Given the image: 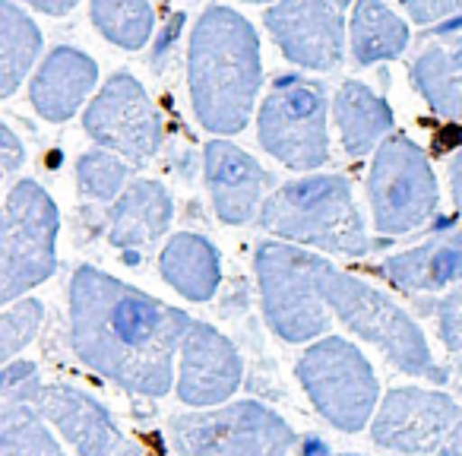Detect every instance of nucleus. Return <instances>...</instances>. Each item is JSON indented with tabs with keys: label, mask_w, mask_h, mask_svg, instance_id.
Here are the masks:
<instances>
[{
	"label": "nucleus",
	"mask_w": 462,
	"mask_h": 456,
	"mask_svg": "<svg viewBox=\"0 0 462 456\" xmlns=\"http://www.w3.org/2000/svg\"><path fill=\"white\" fill-rule=\"evenodd\" d=\"M58 206L39 181L26 178L10 191L4 203L0 232V302L10 304L29 289L51 279L58 270Z\"/></svg>",
	"instance_id": "obj_6"
},
{
	"label": "nucleus",
	"mask_w": 462,
	"mask_h": 456,
	"mask_svg": "<svg viewBox=\"0 0 462 456\" xmlns=\"http://www.w3.org/2000/svg\"><path fill=\"white\" fill-rule=\"evenodd\" d=\"M402 7L409 10L411 23L418 26H434L440 20H453L462 14V0H402Z\"/></svg>",
	"instance_id": "obj_31"
},
{
	"label": "nucleus",
	"mask_w": 462,
	"mask_h": 456,
	"mask_svg": "<svg viewBox=\"0 0 462 456\" xmlns=\"http://www.w3.org/2000/svg\"><path fill=\"white\" fill-rule=\"evenodd\" d=\"M449 187H453V200L462 209V149L456 153V159L449 162Z\"/></svg>",
	"instance_id": "obj_34"
},
{
	"label": "nucleus",
	"mask_w": 462,
	"mask_h": 456,
	"mask_svg": "<svg viewBox=\"0 0 462 456\" xmlns=\"http://www.w3.org/2000/svg\"><path fill=\"white\" fill-rule=\"evenodd\" d=\"M447 51H449V58H453V64L462 70V35H456V39L449 42V48H447Z\"/></svg>",
	"instance_id": "obj_38"
},
{
	"label": "nucleus",
	"mask_w": 462,
	"mask_h": 456,
	"mask_svg": "<svg viewBox=\"0 0 462 456\" xmlns=\"http://www.w3.org/2000/svg\"><path fill=\"white\" fill-rule=\"evenodd\" d=\"M127 178H130L127 162L115 159V155L102 153V149H96V153H86V155H79V159H77L79 191H83L86 197H92V200H102V203H108V200L121 197Z\"/></svg>",
	"instance_id": "obj_27"
},
{
	"label": "nucleus",
	"mask_w": 462,
	"mask_h": 456,
	"mask_svg": "<svg viewBox=\"0 0 462 456\" xmlns=\"http://www.w3.org/2000/svg\"><path fill=\"white\" fill-rule=\"evenodd\" d=\"M168 431L180 456H289L298 443L289 422L254 399L187 412Z\"/></svg>",
	"instance_id": "obj_7"
},
{
	"label": "nucleus",
	"mask_w": 462,
	"mask_h": 456,
	"mask_svg": "<svg viewBox=\"0 0 462 456\" xmlns=\"http://www.w3.org/2000/svg\"><path fill=\"white\" fill-rule=\"evenodd\" d=\"M456 371H459V374H462V358H459V361H456Z\"/></svg>",
	"instance_id": "obj_40"
},
{
	"label": "nucleus",
	"mask_w": 462,
	"mask_h": 456,
	"mask_svg": "<svg viewBox=\"0 0 462 456\" xmlns=\"http://www.w3.org/2000/svg\"><path fill=\"white\" fill-rule=\"evenodd\" d=\"M260 146L291 172H314L329 159L327 89L317 79L282 77L273 83L257 117Z\"/></svg>",
	"instance_id": "obj_9"
},
{
	"label": "nucleus",
	"mask_w": 462,
	"mask_h": 456,
	"mask_svg": "<svg viewBox=\"0 0 462 456\" xmlns=\"http://www.w3.org/2000/svg\"><path fill=\"white\" fill-rule=\"evenodd\" d=\"M440 453L443 456H462V415L456 418L453 431H449V437H447V443H443Z\"/></svg>",
	"instance_id": "obj_36"
},
{
	"label": "nucleus",
	"mask_w": 462,
	"mask_h": 456,
	"mask_svg": "<svg viewBox=\"0 0 462 456\" xmlns=\"http://www.w3.org/2000/svg\"><path fill=\"white\" fill-rule=\"evenodd\" d=\"M32 403H4L0 409V456H64Z\"/></svg>",
	"instance_id": "obj_25"
},
{
	"label": "nucleus",
	"mask_w": 462,
	"mask_h": 456,
	"mask_svg": "<svg viewBox=\"0 0 462 456\" xmlns=\"http://www.w3.org/2000/svg\"><path fill=\"white\" fill-rule=\"evenodd\" d=\"M409 45V26L383 0H358L352 14V58L361 67L393 60Z\"/></svg>",
	"instance_id": "obj_22"
},
{
	"label": "nucleus",
	"mask_w": 462,
	"mask_h": 456,
	"mask_svg": "<svg viewBox=\"0 0 462 456\" xmlns=\"http://www.w3.org/2000/svg\"><path fill=\"white\" fill-rule=\"evenodd\" d=\"M115 456H143V453H140V450H136V447H134V443H124V447H121V450H117V453H115Z\"/></svg>",
	"instance_id": "obj_39"
},
{
	"label": "nucleus",
	"mask_w": 462,
	"mask_h": 456,
	"mask_svg": "<svg viewBox=\"0 0 462 456\" xmlns=\"http://www.w3.org/2000/svg\"><path fill=\"white\" fill-rule=\"evenodd\" d=\"M98 83V67L79 48H54L29 83V98L45 121H70Z\"/></svg>",
	"instance_id": "obj_17"
},
{
	"label": "nucleus",
	"mask_w": 462,
	"mask_h": 456,
	"mask_svg": "<svg viewBox=\"0 0 462 456\" xmlns=\"http://www.w3.org/2000/svg\"><path fill=\"white\" fill-rule=\"evenodd\" d=\"M367 197L374 222L383 235H409L421 228L440 203L428 153L405 134L386 136L367 174Z\"/></svg>",
	"instance_id": "obj_10"
},
{
	"label": "nucleus",
	"mask_w": 462,
	"mask_h": 456,
	"mask_svg": "<svg viewBox=\"0 0 462 456\" xmlns=\"http://www.w3.org/2000/svg\"><path fill=\"white\" fill-rule=\"evenodd\" d=\"M346 456H361V453H346Z\"/></svg>",
	"instance_id": "obj_42"
},
{
	"label": "nucleus",
	"mask_w": 462,
	"mask_h": 456,
	"mask_svg": "<svg viewBox=\"0 0 462 456\" xmlns=\"http://www.w3.org/2000/svg\"><path fill=\"white\" fill-rule=\"evenodd\" d=\"M459 418V405L447 393L421 386H396L383 396L371 418V441L383 450L405 456H428L443 450Z\"/></svg>",
	"instance_id": "obj_12"
},
{
	"label": "nucleus",
	"mask_w": 462,
	"mask_h": 456,
	"mask_svg": "<svg viewBox=\"0 0 462 456\" xmlns=\"http://www.w3.org/2000/svg\"><path fill=\"white\" fill-rule=\"evenodd\" d=\"M257 219L266 232L304 247L346 257H365L371 251L352 187L339 174L289 181L273 191V197L260 206Z\"/></svg>",
	"instance_id": "obj_3"
},
{
	"label": "nucleus",
	"mask_w": 462,
	"mask_h": 456,
	"mask_svg": "<svg viewBox=\"0 0 462 456\" xmlns=\"http://www.w3.org/2000/svg\"><path fill=\"white\" fill-rule=\"evenodd\" d=\"M352 0H279L263 23L291 64L329 73L346 54L342 10Z\"/></svg>",
	"instance_id": "obj_13"
},
{
	"label": "nucleus",
	"mask_w": 462,
	"mask_h": 456,
	"mask_svg": "<svg viewBox=\"0 0 462 456\" xmlns=\"http://www.w3.org/2000/svg\"><path fill=\"white\" fill-rule=\"evenodd\" d=\"M162 279L187 302H209L222 279L218 251L193 232H178L159 257Z\"/></svg>",
	"instance_id": "obj_21"
},
{
	"label": "nucleus",
	"mask_w": 462,
	"mask_h": 456,
	"mask_svg": "<svg viewBox=\"0 0 462 456\" xmlns=\"http://www.w3.org/2000/svg\"><path fill=\"white\" fill-rule=\"evenodd\" d=\"M32 405L77 447L79 456H115L127 443L108 409L83 390L64 384L42 386Z\"/></svg>",
	"instance_id": "obj_15"
},
{
	"label": "nucleus",
	"mask_w": 462,
	"mask_h": 456,
	"mask_svg": "<svg viewBox=\"0 0 462 456\" xmlns=\"http://www.w3.org/2000/svg\"><path fill=\"white\" fill-rule=\"evenodd\" d=\"M329 260L295 245L263 241L254 254L263 314L273 333L285 342H310L329 330L327 298L320 289L323 266Z\"/></svg>",
	"instance_id": "obj_5"
},
{
	"label": "nucleus",
	"mask_w": 462,
	"mask_h": 456,
	"mask_svg": "<svg viewBox=\"0 0 462 456\" xmlns=\"http://www.w3.org/2000/svg\"><path fill=\"white\" fill-rule=\"evenodd\" d=\"M174 206L159 181H134L108 212V241L121 251L152 247L168 232Z\"/></svg>",
	"instance_id": "obj_18"
},
{
	"label": "nucleus",
	"mask_w": 462,
	"mask_h": 456,
	"mask_svg": "<svg viewBox=\"0 0 462 456\" xmlns=\"http://www.w3.org/2000/svg\"><path fill=\"white\" fill-rule=\"evenodd\" d=\"M333 117L342 134V146L348 155H367L377 149V143L393 130V111L371 86L358 79H346L336 89Z\"/></svg>",
	"instance_id": "obj_20"
},
{
	"label": "nucleus",
	"mask_w": 462,
	"mask_h": 456,
	"mask_svg": "<svg viewBox=\"0 0 462 456\" xmlns=\"http://www.w3.org/2000/svg\"><path fill=\"white\" fill-rule=\"evenodd\" d=\"M320 289L327 298L329 311L346 323L348 330L367 340L371 346H377L399 371L411 374V377H428L443 384L447 371L434 365L430 349L424 333L415 327L409 314L399 308L396 302H390L386 295H380L377 289H371L361 279L339 273L333 264L323 266Z\"/></svg>",
	"instance_id": "obj_4"
},
{
	"label": "nucleus",
	"mask_w": 462,
	"mask_h": 456,
	"mask_svg": "<svg viewBox=\"0 0 462 456\" xmlns=\"http://www.w3.org/2000/svg\"><path fill=\"white\" fill-rule=\"evenodd\" d=\"M203 165L218 219L228 225L251 222L263 197V187L270 184V174L260 168V162L231 143L212 140L203 149Z\"/></svg>",
	"instance_id": "obj_16"
},
{
	"label": "nucleus",
	"mask_w": 462,
	"mask_h": 456,
	"mask_svg": "<svg viewBox=\"0 0 462 456\" xmlns=\"http://www.w3.org/2000/svg\"><path fill=\"white\" fill-rule=\"evenodd\" d=\"M247 4H266V0H247Z\"/></svg>",
	"instance_id": "obj_41"
},
{
	"label": "nucleus",
	"mask_w": 462,
	"mask_h": 456,
	"mask_svg": "<svg viewBox=\"0 0 462 456\" xmlns=\"http://www.w3.org/2000/svg\"><path fill=\"white\" fill-rule=\"evenodd\" d=\"M295 377L314 409L333 428L355 434L365 431L380 399V384L367 358L342 336H327L298 358Z\"/></svg>",
	"instance_id": "obj_8"
},
{
	"label": "nucleus",
	"mask_w": 462,
	"mask_h": 456,
	"mask_svg": "<svg viewBox=\"0 0 462 456\" xmlns=\"http://www.w3.org/2000/svg\"><path fill=\"white\" fill-rule=\"evenodd\" d=\"M437 314V333L449 352H462V283H456L453 292L434 304Z\"/></svg>",
	"instance_id": "obj_30"
},
{
	"label": "nucleus",
	"mask_w": 462,
	"mask_h": 456,
	"mask_svg": "<svg viewBox=\"0 0 462 456\" xmlns=\"http://www.w3.org/2000/svg\"><path fill=\"white\" fill-rule=\"evenodd\" d=\"M447 48H424L411 64V86L421 92L430 111L449 121L462 117V77Z\"/></svg>",
	"instance_id": "obj_24"
},
{
	"label": "nucleus",
	"mask_w": 462,
	"mask_h": 456,
	"mask_svg": "<svg viewBox=\"0 0 462 456\" xmlns=\"http://www.w3.org/2000/svg\"><path fill=\"white\" fill-rule=\"evenodd\" d=\"M383 276L405 295L440 292L462 283V232L440 235L421 247L396 254L383 264Z\"/></svg>",
	"instance_id": "obj_19"
},
{
	"label": "nucleus",
	"mask_w": 462,
	"mask_h": 456,
	"mask_svg": "<svg viewBox=\"0 0 462 456\" xmlns=\"http://www.w3.org/2000/svg\"><path fill=\"white\" fill-rule=\"evenodd\" d=\"M45 308L35 298H23V302H10L4 317H0V358L14 361L29 342L35 340L42 327Z\"/></svg>",
	"instance_id": "obj_28"
},
{
	"label": "nucleus",
	"mask_w": 462,
	"mask_h": 456,
	"mask_svg": "<svg viewBox=\"0 0 462 456\" xmlns=\"http://www.w3.org/2000/svg\"><path fill=\"white\" fill-rule=\"evenodd\" d=\"M187 77L199 124L212 134H241L263 86L260 39L251 23L228 7L206 10L190 35Z\"/></svg>",
	"instance_id": "obj_2"
},
{
	"label": "nucleus",
	"mask_w": 462,
	"mask_h": 456,
	"mask_svg": "<svg viewBox=\"0 0 462 456\" xmlns=\"http://www.w3.org/2000/svg\"><path fill=\"white\" fill-rule=\"evenodd\" d=\"M26 4L48 16H64V14H70V10H77L79 0H26Z\"/></svg>",
	"instance_id": "obj_33"
},
{
	"label": "nucleus",
	"mask_w": 462,
	"mask_h": 456,
	"mask_svg": "<svg viewBox=\"0 0 462 456\" xmlns=\"http://www.w3.org/2000/svg\"><path fill=\"white\" fill-rule=\"evenodd\" d=\"M42 51V33L14 0H0V96H14Z\"/></svg>",
	"instance_id": "obj_23"
},
{
	"label": "nucleus",
	"mask_w": 462,
	"mask_h": 456,
	"mask_svg": "<svg viewBox=\"0 0 462 456\" xmlns=\"http://www.w3.org/2000/svg\"><path fill=\"white\" fill-rule=\"evenodd\" d=\"M23 159H26V153H23V143L16 140V134L10 127H0V165H4V172L14 174L23 165Z\"/></svg>",
	"instance_id": "obj_32"
},
{
	"label": "nucleus",
	"mask_w": 462,
	"mask_h": 456,
	"mask_svg": "<svg viewBox=\"0 0 462 456\" xmlns=\"http://www.w3.org/2000/svg\"><path fill=\"white\" fill-rule=\"evenodd\" d=\"M39 393V368L32 361H7V368L0 374V396H4V403H35Z\"/></svg>",
	"instance_id": "obj_29"
},
{
	"label": "nucleus",
	"mask_w": 462,
	"mask_h": 456,
	"mask_svg": "<svg viewBox=\"0 0 462 456\" xmlns=\"http://www.w3.org/2000/svg\"><path fill=\"white\" fill-rule=\"evenodd\" d=\"M96 29L124 51H140L155 26L152 7L146 0H92Z\"/></svg>",
	"instance_id": "obj_26"
},
{
	"label": "nucleus",
	"mask_w": 462,
	"mask_h": 456,
	"mask_svg": "<svg viewBox=\"0 0 462 456\" xmlns=\"http://www.w3.org/2000/svg\"><path fill=\"white\" fill-rule=\"evenodd\" d=\"M241 355L228 336H222L209 323H190L180 342L178 368V399L184 405L209 409L228 403V396L241 386Z\"/></svg>",
	"instance_id": "obj_14"
},
{
	"label": "nucleus",
	"mask_w": 462,
	"mask_h": 456,
	"mask_svg": "<svg viewBox=\"0 0 462 456\" xmlns=\"http://www.w3.org/2000/svg\"><path fill=\"white\" fill-rule=\"evenodd\" d=\"M301 453L304 456H329V447L320 441V437H308V441L301 443Z\"/></svg>",
	"instance_id": "obj_37"
},
{
	"label": "nucleus",
	"mask_w": 462,
	"mask_h": 456,
	"mask_svg": "<svg viewBox=\"0 0 462 456\" xmlns=\"http://www.w3.org/2000/svg\"><path fill=\"white\" fill-rule=\"evenodd\" d=\"M180 23H184V14H178V16H171V23H168V35H162V42H159V48H155V64H159L162 58L168 54V45H171V39L180 33Z\"/></svg>",
	"instance_id": "obj_35"
},
{
	"label": "nucleus",
	"mask_w": 462,
	"mask_h": 456,
	"mask_svg": "<svg viewBox=\"0 0 462 456\" xmlns=\"http://www.w3.org/2000/svg\"><path fill=\"white\" fill-rule=\"evenodd\" d=\"M83 127L102 149L130 162H146L162 146V117L149 102L146 89L130 73H115L89 102Z\"/></svg>",
	"instance_id": "obj_11"
},
{
	"label": "nucleus",
	"mask_w": 462,
	"mask_h": 456,
	"mask_svg": "<svg viewBox=\"0 0 462 456\" xmlns=\"http://www.w3.org/2000/svg\"><path fill=\"white\" fill-rule=\"evenodd\" d=\"M190 323L184 311L89 264L70 279V340L79 361L136 396L171 393L174 352Z\"/></svg>",
	"instance_id": "obj_1"
}]
</instances>
